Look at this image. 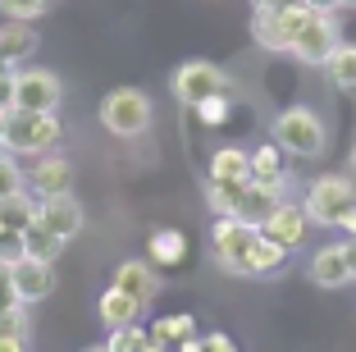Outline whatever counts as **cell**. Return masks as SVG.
Returning a JSON list of instances; mask_svg holds the SVG:
<instances>
[{
  "label": "cell",
  "mask_w": 356,
  "mask_h": 352,
  "mask_svg": "<svg viewBox=\"0 0 356 352\" xmlns=\"http://www.w3.org/2000/svg\"><path fill=\"white\" fill-rule=\"evenodd\" d=\"M105 348H110V352H142V348H147V330H142V321L110 330V343H105Z\"/></svg>",
  "instance_id": "obj_26"
},
{
  "label": "cell",
  "mask_w": 356,
  "mask_h": 352,
  "mask_svg": "<svg viewBox=\"0 0 356 352\" xmlns=\"http://www.w3.org/2000/svg\"><path fill=\"white\" fill-rule=\"evenodd\" d=\"M197 114L206 119V124H220L224 114H229V96H210V101H201V105H197Z\"/></svg>",
  "instance_id": "obj_27"
},
{
  "label": "cell",
  "mask_w": 356,
  "mask_h": 352,
  "mask_svg": "<svg viewBox=\"0 0 356 352\" xmlns=\"http://www.w3.org/2000/svg\"><path fill=\"white\" fill-rule=\"evenodd\" d=\"M60 114H46V110H5V128H0V151L19 155H42L60 146Z\"/></svg>",
  "instance_id": "obj_2"
},
{
  "label": "cell",
  "mask_w": 356,
  "mask_h": 352,
  "mask_svg": "<svg viewBox=\"0 0 356 352\" xmlns=\"http://www.w3.org/2000/svg\"><path fill=\"white\" fill-rule=\"evenodd\" d=\"M37 220H42L51 234H60L64 243H74L87 224V211L74 192H60V197H37Z\"/></svg>",
  "instance_id": "obj_13"
},
{
  "label": "cell",
  "mask_w": 356,
  "mask_h": 352,
  "mask_svg": "<svg viewBox=\"0 0 356 352\" xmlns=\"http://www.w3.org/2000/svg\"><path fill=\"white\" fill-rule=\"evenodd\" d=\"M32 334H14V330H0V352H28Z\"/></svg>",
  "instance_id": "obj_29"
},
{
  "label": "cell",
  "mask_w": 356,
  "mask_h": 352,
  "mask_svg": "<svg viewBox=\"0 0 356 352\" xmlns=\"http://www.w3.org/2000/svg\"><path fill=\"white\" fill-rule=\"evenodd\" d=\"M0 128H5V110H0Z\"/></svg>",
  "instance_id": "obj_38"
},
{
  "label": "cell",
  "mask_w": 356,
  "mask_h": 352,
  "mask_svg": "<svg viewBox=\"0 0 356 352\" xmlns=\"http://www.w3.org/2000/svg\"><path fill=\"white\" fill-rule=\"evenodd\" d=\"M19 192H28V183H23V165H19V155L0 151V201H5V197H19Z\"/></svg>",
  "instance_id": "obj_25"
},
{
  "label": "cell",
  "mask_w": 356,
  "mask_h": 352,
  "mask_svg": "<svg viewBox=\"0 0 356 352\" xmlns=\"http://www.w3.org/2000/svg\"><path fill=\"white\" fill-rule=\"evenodd\" d=\"M210 252L229 275H242V280H270L288 261L279 243H270L256 224H242V220H220L210 234Z\"/></svg>",
  "instance_id": "obj_1"
},
{
  "label": "cell",
  "mask_w": 356,
  "mask_h": 352,
  "mask_svg": "<svg viewBox=\"0 0 356 352\" xmlns=\"http://www.w3.org/2000/svg\"><path fill=\"white\" fill-rule=\"evenodd\" d=\"M283 5H293V0H256V10H283Z\"/></svg>",
  "instance_id": "obj_34"
},
{
  "label": "cell",
  "mask_w": 356,
  "mask_h": 352,
  "mask_svg": "<svg viewBox=\"0 0 356 352\" xmlns=\"http://www.w3.org/2000/svg\"><path fill=\"white\" fill-rule=\"evenodd\" d=\"M302 206H306V215H311V224L338 229L343 215L356 206V178L352 174H320V178H311Z\"/></svg>",
  "instance_id": "obj_4"
},
{
  "label": "cell",
  "mask_w": 356,
  "mask_h": 352,
  "mask_svg": "<svg viewBox=\"0 0 356 352\" xmlns=\"http://www.w3.org/2000/svg\"><path fill=\"white\" fill-rule=\"evenodd\" d=\"M306 229H311L306 206H302V201H288V197H283L279 206L261 220V234L270 243H279L283 252H297V247H302V243H306Z\"/></svg>",
  "instance_id": "obj_11"
},
{
  "label": "cell",
  "mask_w": 356,
  "mask_h": 352,
  "mask_svg": "<svg viewBox=\"0 0 356 352\" xmlns=\"http://www.w3.org/2000/svg\"><path fill=\"white\" fill-rule=\"evenodd\" d=\"M201 352H238L224 334H210V339H201Z\"/></svg>",
  "instance_id": "obj_31"
},
{
  "label": "cell",
  "mask_w": 356,
  "mask_h": 352,
  "mask_svg": "<svg viewBox=\"0 0 356 352\" xmlns=\"http://www.w3.org/2000/svg\"><path fill=\"white\" fill-rule=\"evenodd\" d=\"M10 284H14V298L19 307H37L55 293V266L51 261H32V257H19L10 266Z\"/></svg>",
  "instance_id": "obj_12"
},
{
  "label": "cell",
  "mask_w": 356,
  "mask_h": 352,
  "mask_svg": "<svg viewBox=\"0 0 356 352\" xmlns=\"http://www.w3.org/2000/svg\"><path fill=\"white\" fill-rule=\"evenodd\" d=\"M210 183H247L252 178V151L247 146H220L210 155V169H206Z\"/></svg>",
  "instance_id": "obj_16"
},
{
  "label": "cell",
  "mask_w": 356,
  "mask_h": 352,
  "mask_svg": "<svg viewBox=\"0 0 356 352\" xmlns=\"http://www.w3.org/2000/svg\"><path fill=\"white\" fill-rule=\"evenodd\" d=\"M23 183H28L32 197L74 192V165H69V155H60V151H42V155H32V169H23Z\"/></svg>",
  "instance_id": "obj_10"
},
{
  "label": "cell",
  "mask_w": 356,
  "mask_h": 352,
  "mask_svg": "<svg viewBox=\"0 0 356 352\" xmlns=\"http://www.w3.org/2000/svg\"><path fill=\"white\" fill-rule=\"evenodd\" d=\"M51 10H55V0H0V14L14 19V23H37Z\"/></svg>",
  "instance_id": "obj_24"
},
{
  "label": "cell",
  "mask_w": 356,
  "mask_h": 352,
  "mask_svg": "<svg viewBox=\"0 0 356 352\" xmlns=\"http://www.w3.org/2000/svg\"><path fill=\"white\" fill-rule=\"evenodd\" d=\"M32 51H37L32 23H14V19L0 23V69H14V64H19L23 55H32Z\"/></svg>",
  "instance_id": "obj_17"
},
{
  "label": "cell",
  "mask_w": 356,
  "mask_h": 352,
  "mask_svg": "<svg viewBox=\"0 0 356 352\" xmlns=\"http://www.w3.org/2000/svg\"><path fill=\"white\" fill-rule=\"evenodd\" d=\"M306 10H315V14H338V10H347V0H302Z\"/></svg>",
  "instance_id": "obj_30"
},
{
  "label": "cell",
  "mask_w": 356,
  "mask_h": 352,
  "mask_svg": "<svg viewBox=\"0 0 356 352\" xmlns=\"http://www.w3.org/2000/svg\"><path fill=\"white\" fill-rule=\"evenodd\" d=\"M347 169H352V178H356V142H352V160H347Z\"/></svg>",
  "instance_id": "obj_35"
},
{
  "label": "cell",
  "mask_w": 356,
  "mask_h": 352,
  "mask_svg": "<svg viewBox=\"0 0 356 352\" xmlns=\"http://www.w3.org/2000/svg\"><path fill=\"white\" fill-rule=\"evenodd\" d=\"M338 229H343L347 238H356V206H352V211H347V215H343V224H338Z\"/></svg>",
  "instance_id": "obj_33"
},
{
  "label": "cell",
  "mask_w": 356,
  "mask_h": 352,
  "mask_svg": "<svg viewBox=\"0 0 356 352\" xmlns=\"http://www.w3.org/2000/svg\"><path fill=\"white\" fill-rule=\"evenodd\" d=\"M183 252H188L183 234H174V229H156L151 234V261L156 266H174V261H183Z\"/></svg>",
  "instance_id": "obj_23"
},
{
  "label": "cell",
  "mask_w": 356,
  "mask_h": 352,
  "mask_svg": "<svg viewBox=\"0 0 356 352\" xmlns=\"http://www.w3.org/2000/svg\"><path fill=\"white\" fill-rule=\"evenodd\" d=\"M270 133H274V146H279L283 155H302V160L325 155V146H329V128L311 105H283V110L274 114Z\"/></svg>",
  "instance_id": "obj_3"
},
{
  "label": "cell",
  "mask_w": 356,
  "mask_h": 352,
  "mask_svg": "<svg viewBox=\"0 0 356 352\" xmlns=\"http://www.w3.org/2000/svg\"><path fill=\"white\" fill-rule=\"evenodd\" d=\"M169 87H174V101L188 105V110H197L201 101H210V96H229V73L220 69V64L210 60H188L178 64L174 73H169Z\"/></svg>",
  "instance_id": "obj_6"
},
{
  "label": "cell",
  "mask_w": 356,
  "mask_h": 352,
  "mask_svg": "<svg viewBox=\"0 0 356 352\" xmlns=\"http://www.w3.org/2000/svg\"><path fill=\"white\" fill-rule=\"evenodd\" d=\"M151 96L142 92V87H115V92H105L101 101V124L105 133L124 137V142H133V137H142L151 128Z\"/></svg>",
  "instance_id": "obj_5"
},
{
  "label": "cell",
  "mask_w": 356,
  "mask_h": 352,
  "mask_svg": "<svg viewBox=\"0 0 356 352\" xmlns=\"http://www.w3.org/2000/svg\"><path fill=\"white\" fill-rule=\"evenodd\" d=\"M147 339L160 343V348H169V352H178L188 339H197V325H192V316H165V321H160Z\"/></svg>",
  "instance_id": "obj_22"
},
{
  "label": "cell",
  "mask_w": 356,
  "mask_h": 352,
  "mask_svg": "<svg viewBox=\"0 0 356 352\" xmlns=\"http://www.w3.org/2000/svg\"><path fill=\"white\" fill-rule=\"evenodd\" d=\"M347 10H356V0H347Z\"/></svg>",
  "instance_id": "obj_37"
},
{
  "label": "cell",
  "mask_w": 356,
  "mask_h": 352,
  "mask_svg": "<svg viewBox=\"0 0 356 352\" xmlns=\"http://www.w3.org/2000/svg\"><path fill=\"white\" fill-rule=\"evenodd\" d=\"M325 73H329V83H334L338 92H356V42H343V46H338V51L329 55Z\"/></svg>",
  "instance_id": "obj_21"
},
{
  "label": "cell",
  "mask_w": 356,
  "mask_h": 352,
  "mask_svg": "<svg viewBox=\"0 0 356 352\" xmlns=\"http://www.w3.org/2000/svg\"><path fill=\"white\" fill-rule=\"evenodd\" d=\"M306 280H311L315 289H325V293L347 289V284H352V270H347L343 243H325L320 252H311V261H306Z\"/></svg>",
  "instance_id": "obj_15"
},
{
  "label": "cell",
  "mask_w": 356,
  "mask_h": 352,
  "mask_svg": "<svg viewBox=\"0 0 356 352\" xmlns=\"http://www.w3.org/2000/svg\"><path fill=\"white\" fill-rule=\"evenodd\" d=\"M252 178H256V183H270V188H288L283 151L274 142H265V146H256V151H252Z\"/></svg>",
  "instance_id": "obj_20"
},
{
  "label": "cell",
  "mask_w": 356,
  "mask_h": 352,
  "mask_svg": "<svg viewBox=\"0 0 356 352\" xmlns=\"http://www.w3.org/2000/svg\"><path fill=\"white\" fill-rule=\"evenodd\" d=\"M343 252H347V270H352V284H356V238H347Z\"/></svg>",
  "instance_id": "obj_32"
},
{
  "label": "cell",
  "mask_w": 356,
  "mask_h": 352,
  "mask_svg": "<svg viewBox=\"0 0 356 352\" xmlns=\"http://www.w3.org/2000/svg\"><path fill=\"white\" fill-rule=\"evenodd\" d=\"M96 311H101V325H105V330H119V325H137L147 307H137L128 293H119L115 284H110V289L101 293V302H96Z\"/></svg>",
  "instance_id": "obj_18"
},
{
  "label": "cell",
  "mask_w": 356,
  "mask_h": 352,
  "mask_svg": "<svg viewBox=\"0 0 356 352\" xmlns=\"http://www.w3.org/2000/svg\"><path fill=\"white\" fill-rule=\"evenodd\" d=\"M64 101V83L55 69H14V87H10V110H46L55 114Z\"/></svg>",
  "instance_id": "obj_8"
},
{
  "label": "cell",
  "mask_w": 356,
  "mask_h": 352,
  "mask_svg": "<svg viewBox=\"0 0 356 352\" xmlns=\"http://www.w3.org/2000/svg\"><path fill=\"white\" fill-rule=\"evenodd\" d=\"M343 46V23H338V14H311L306 19V28L297 32V42H293V60L297 64H311V69H325L329 55Z\"/></svg>",
  "instance_id": "obj_9"
},
{
  "label": "cell",
  "mask_w": 356,
  "mask_h": 352,
  "mask_svg": "<svg viewBox=\"0 0 356 352\" xmlns=\"http://www.w3.org/2000/svg\"><path fill=\"white\" fill-rule=\"evenodd\" d=\"M10 307H19V298H14V284H10V266H0V316Z\"/></svg>",
  "instance_id": "obj_28"
},
{
  "label": "cell",
  "mask_w": 356,
  "mask_h": 352,
  "mask_svg": "<svg viewBox=\"0 0 356 352\" xmlns=\"http://www.w3.org/2000/svg\"><path fill=\"white\" fill-rule=\"evenodd\" d=\"M315 10H306L302 0H293V5H283V10H256L252 14V37L256 46H265V51L274 55H288L297 42V32L306 28V19H311Z\"/></svg>",
  "instance_id": "obj_7"
},
{
  "label": "cell",
  "mask_w": 356,
  "mask_h": 352,
  "mask_svg": "<svg viewBox=\"0 0 356 352\" xmlns=\"http://www.w3.org/2000/svg\"><path fill=\"white\" fill-rule=\"evenodd\" d=\"M87 352H110V348H87Z\"/></svg>",
  "instance_id": "obj_36"
},
{
  "label": "cell",
  "mask_w": 356,
  "mask_h": 352,
  "mask_svg": "<svg viewBox=\"0 0 356 352\" xmlns=\"http://www.w3.org/2000/svg\"><path fill=\"white\" fill-rule=\"evenodd\" d=\"M115 289H119V293H128V298H133L137 307H151V302L160 298V289H165V280H160L156 261L128 257L124 266L115 270Z\"/></svg>",
  "instance_id": "obj_14"
},
{
  "label": "cell",
  "mask_w": 356,
  "mask_h": 352,
  "mask_svg": "<svg viewBox=\"0 0 356 352\" xmlns=\"http://www.w3.org/2000/svg\"><path fill=\"white\" fill-rule=\"evenodd\" d=\"M64 247H69V243H64L60 234H51L42 220H32V224L23 229V257H32V261H51V266H55Z\"/></svg>",
  "instance_id": "obj_19"
}]
</instances>
